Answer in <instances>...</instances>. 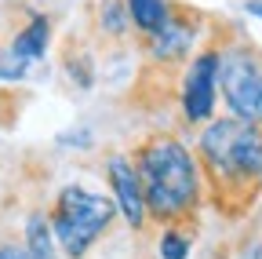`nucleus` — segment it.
<instances>
[{"instance_id": "0eeeda50", "label": "nucleus", "mask_w": 262, "mask_h": 259, "mask_svg": "<svg viewBox=\"0 0 262 259\" xmlns=\"http://www.w3.org/2000/svg\"><path fill=\"white\" fill-rule=\"evenodd\" d=\"M106 179H110V193H113L117 215H124V223L131 226V230H142L149 215H146L142 183H139V172H135V165H131V157L110 153L106 157Z\"/></svg>"}, {"instance_id": "1a4fd4ad", "label": "nucleus", "mask_w": 262, "mask_h": 259, "mask_svg": "<svg viewBox=\"0 0 262 259\" xmlns=\"http://www.w3.org/2000/svg\"><path fill=\"white\" fill-rule=\"evenodd\" d=\"M26 252L33 259H58V241L51 234L48 215H40V212H33L26 223Z\"/></svg>"}, {"instance_id": "2eb2a0df", "label": "nucleus", "mask_w": 262, "mask_h": 259, "mask_svg": "<svg viewBox=\"0 0 262 259\" xmlns=\"http://www.w3.org/2000/svg\"><path fill=\"white\" fill-rule=\"evenodd\" d=\"M0 259H33L26 252V245H15V241H4L0 245Z\"/></svg>"}, {"instance_id": "ddd939ff", "label": "nucleus", "mask_w": 262, "mask_h": 259, "mask_svg": "<svg viewBox=\"0 0 262 259\" xmlns=\"http://www.w3.org/2000/svg\"><path fill=\"white\" fill-rule=\"evenodd\" d=\"M127 26H131L127 8L120 4V0H106V4H102V29H106L110 37H124Z\"/></svg>"}, {"instance_id": "f257e3e1", "label": "nucleus", "mask_w": 262, "mask_h": 259, "mask_svg": "<svg viewBox=\"0 0 262 259\" xmlns=\"http://www.w3.org/2000/svg\"><path fill=\"white\" fill-rule=\"evenodd\" d=\"M196 165L208 179L211 205L241 219L262 193V124L241 117L208 121L196 139Z\"/></svg>"}, {"instance_id": "dca6fc26", "label": "nucleus", "mask_w": 262, "mask_h": 259, "mask_svg": "<svg viewBox=\"0 0 262 259\" xmlns=\"http://www.w3.org/2000/svg\"><path fill=\"white\" fill-rule=\"evenodd\" d=\"M244 11H248V15H255V18H262V0H248Z\"/></svg>"}, {"instance_id": "f03ea898", "label": "nucleus", "mask_w": 262, "mask_h": 259, "mask_svg": "<svg viewBox=\"0 0 262 259\" xmlns=\"http://www.w3.org/2000/svg\"><path fill=\"white\" fill-rule=\"evenodd\" d=\"M131 165L139 172L149 219L164 226H186L196 219L204 201L201 165H196V153L179 135L168 132L146 135L131 153Z\"/></svg>"}, {"instance_id": "4468645a", "label": "nucleus", "mask_w": 262, "mask_h": 259, "mask_svg": "<svg viewBox=\"0 0 262 259\" xmlns=\"http://www.w3.org/2000/svg\"><path fill=\"white\" fill-rule=\"evenodd\" d=\"M29 73V62L15 58L8 48H0V81H22Z\"/></svg>"}, {"instance_id": "9d476101", "label": "nucleus", "mask_w": 262, "mask_h": 259, "mask_svg": "<svg viewBox=\"0 0 262 259\" xmlns=\"http://www.w3.org/2000/svg\"><path fill=\"white\" fill-rule=\"evenodd\" d=\"M124 8H127L131 26H135L142 37L157 33L164 26V18H168V0H124Z\"/></svg>"}, {"instance_id": "f3484780", "label": "nucleus", "mask_w": 262, "mask_h": 259, "mask_svg": "<svg viewBox=\"0 0 262 259\" xmlns=\"http://www.w3.org/2000/svg\"><path fill=\"white\" fill-rule=\"evenodd\" d=\"M258 259H262V245H258Z\"/></svg>"}, {"instance_id": "6e6552de", "label": "nucleus", "mask_w": 262, "mask_h": 259, "mask_svg": "<svg viewBox=\"0 0 262 259\" xmlns=\"http://www.w3.org/2000/svg\"><path fill=\"white\" fill-rule=\"evenodd\" d=\"M48 48H51V18L48 15H29V22L18 29V33L11 37V44H8V51L15 58L29 62V66L37 58H44Z\"/></svg>"}, {"instance_id": "7ed1b4c3", "label": "nucleus", "mask_w": 262, "mask_h": 259, "mask_svg": "<svg viewBox=\"0 0 262 259\" xmlns=\"http://www.w3.org/2000/svg\"><path fill=\"white\" fill-rule=\"evenodd\" d=\"M48 223H51V234H55L62 255L66 259H84L102 241V234L117 223V205L106 193H95L88 186L70 183V186L58 190Z\"/></svg>"}, {"instance_id": "39448f33", "label": "nucleus", "mask_w": 262, "mask_h": 259, "mask_svg": "<svg viewBox=\"0 0 262 259\" xmlns=\"http://www.w3.org/2000/svg\"><path fill=\"white\" fill-rule=\"evenodd\" d=\"M219 48L222 44H208L201 48L182 77V91H179V106H182V121L186 124H208L215 113V95H219Z\"/></svg>"}, {"instance_id": "20e7f679", "label": "nucleus", "mask_w": 262, "mask_h": 259, "mask_svg": "<svg viewBox=\"0 0 262 259\" xmlns=\"http://www.w3.org/2000/svg\"><path fill=\"white\" fill-rule=\"evenodd\" d=\"M219 91L229 106V117L262 124V55L251 44L219 48Z\"/></svg>"}, {"instance_id": "9b49d317", "label": "nucleus", "mask_w": 262, "mask_h": 259, "mask_svg": "<svg viewBox=\"0 0 262 259\" xmlns=\"http://www.w3.org/2000/svg\"><path fill=\"white\" fill-rule=\"evenodd\" d=\"M186 255H189V230L186 226H164L160 259H186Z\"/></svg>"}, {"instance_id": "423d86ee", "label": "nucleus", "mask_w": 262, "mask_h": 259, "mask_svg": "<svg viewBox=\"0 0 262 259\" xmlns=\"http://www.w3.org/2000/svg\"><path fill=\"white\" fill-rule=\"evenodd\" d=\"M201 11H193L186 4H168V18H164V26L157 29V33L146 37V51H149V62L160 70H179L182 62L189 58L193 51V41L196 33H201Z\"/></svg>"}, {"instance_id": "f8f14e48", "label": "nucleus", "mask_w": 262, "mask_h": 259, "mask_svg": "<svg viewBox=\"0 0 262 259\" xmlns=\"http://www.w3.org/2000/svg\"><path fill=\"white\" fill-rule=\"evenodd\" d=\"M62 66H66V73L73 77L77 88H91L95 84V66H91V55L88 51H70L62 58Z\"/></svg>"}]
</instances>
